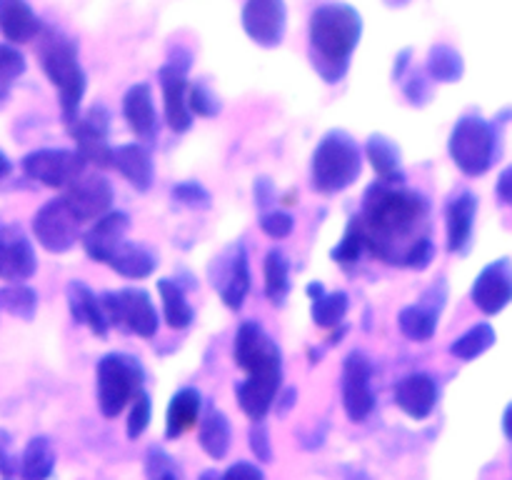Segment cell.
I'll return each mask as SVG.
<instances>
[{
	"mask_svg": "<svg viewBox=\"0 0 512 480\" xmlns=\"http://www.w3.org/2000/svg\"><path fill=\"white\" fill-rule=\"evenodd\" d=\"M95 380H98L100 413H103V418L113 420L143 390L145 370L135 355L108 353L100 358Z\"/></svg>",
	"mask_w": 512,
	"mask_h": 480,
	"instance_id": "8992f818",
	"label": "cell"
},
{
	"mask_svg": "<svg viewBox=\"0 0 512 480\" xmlns=\"http://www.w3.org/2000/svg\"><path fill=\"white\" fill-rule=\"evenodd\" d=\"M343 408L350 423H365L375 410L373 363L363 350L348 353L343 363Z\"/></svg>",
	"mask_w": 512,
	"mask_h": 480,
	"instance_id": "30bf717a",
	"label": "cell"
},
{
	"mask_svg": "<svg viewBox=\"0 0 512 480\" xmlns=\"http://www.w3.org/2000/svg\"><path fill=\"white\" fill-rule=\"evenodd\" d=\"M198 480H218V473L215 470H205V473H200Z\"/></svg>",
	"mask_w": 512,
	"mask_h": 480,
	"instance_id": "91938a15",
	"label": "cell"
},
{
	"mask_svg": "<svg viewBox=\"0 0 512 480\" xmlns=\"http://www.w3.org/2000/svg\"><path fill=\"white\" fill-rule=\"evenodd\" d=\"M130 218L123 210H108L105 215H100L98 220H93L88 230L80 235V243H83L85 253L95 263H108L110 255L118 250V245L125 240L128 233Z\"/></svg>",
	"mask_w": 512,
	"mask_h": 480,
	"instance_id": "d6986e66",
	"label": "cell"
},
{
	"mask_svg": "<svg viewBox=\"0 0 512 480\" xmlns=\"http://www.w3.org/2000/svg\"><path fill=\"white\" fill-rule=\"evenodd\" d=\"M198 440L200 448L213 460H223L228 455L233 430H230V420L225 418L223 410H218L215 405L205 408V413L198 420Z\"/></svg>",
	"mask_w": 512,
	"mask_h": 480,
	"instance_id": "f1b7e54d",
	"label": "cell"
},
{
	"mask_svg": "<svg viewBox=\"0 0 512 480\" xmlns=\"http://www.w3.org/2000/svg\"><path fill=\"white\" fill-rule=\"evenodd\" d=\"M208 275L225 308L238 313L250 293V265L243 240L225 245L210 263Z\"/></svg>",
	"mask_w": 512,
	"mask_h": 480,
	"instance_id": "9c48e42d",
	"label": "cell"
},
{
	"mask_svg": "<svg viewBox=\"0 0 512 480\" xmlns=\"http://www.w3.org/2000/svg\"><path fill=\"white\" fill-rule=\"evenodd\" d=\"M475 308L483 315H498L500 310L508 308L512 300V268L508 258H500L483 268V273L475 278L473 290H470Z\"/></svg>",
	"mask_w": 512,
	"mask_h": 480,
	"instance_id": "ac0fdd59",
	"label": "cell"
},
{
	"mask_svg": "<svg viewBox=\"0 0 512 480\" xmlns=\"http://www.w3.org/2000/svg\"><path fill=\"white\" fill-rule=\"evenodd\" d=\"M55 470V450L48 435H35L28 440L18 458V473L23 480H48Z\"/></svg>",
	"mask_w": 512,
	"mask_h": 480,
	"instance_id": "1f68e13d",
	"label": "cell"
},
{
	"mask_svg": "<svg viewBox=\"0 0 512 480\" xmlns=\"http://www.w3.org/2000/svg\"><path fill=\"white\" fill-rule=\"evenodd\" d=\"M188 108L193 115H200V118H215L223 110V103L218 100V95L208 88L205 83H193L188 85Z\"/></svg>",
	"mask_w": 512,
	"mask_h": 480,
	"instance_id": "60d3db41",
	"label": "cell"
},
{
	"mask_svg": "<svg viewBox=\"0 0 512 480\" xmlns=\"http://www.w3.org/2000/svg\"><path fill=\"white\" fill-rule=\"evenodd\" d=\"M60 198H63L70 215H73L80 225H85L98 220L100 215H105L108 210H113L115 190L105 175L90 173L73 180V183L65 188V195H60Z\"/></svg>",
	"mask_w": 512,
	"mask_h": 480,
	"instance_id": "4fadbf2b",
	"label": "cell"
},
{
	"mask_svg": "<svg viewBox=\"0 0 512 480\" xmlns=\"http://www.w3.org/2000/svg\"><path fill=\"white\" fill-rule=\"evenodd\" d=\"M235 363L250 378H283V353L255 320H245L235 335Z\"/></svg>",
	"mask_w": 512,
	"mask_h": 480,
	"instance_id": "52a82bcc",
	"label": "cell"
},
{
	"mask_svg": "<svg viewBox=\"0 0 512 480\" xmlns=\"http://www.w3.org/2000/svg\"><path fill=\"white\" fill-rule=\"evenodd\" d=\"M138 193H148L155 183L153 155L143 143H128L113 148V165Z\"/></svg>",
	"mask_w": 512,
	"mask_h": 480,
	"instance_id": "603a6c76",
	"label": "cell"
},
{
	"mask_svg": "<svg viewBox=\"0 0 512 480\" xmlns=\"http://www.w3.org/2000/svg\"><path fill=\"white\" fill-rule=\"evenodd\" d=\"M68 133L73 135L75 150L85 163L95 168H110L113 165V148L108 143L110 133V113L105 105H93L83 118H75L68 125Z\"/></svg>",
	"mask_w": 512,
	"mask_h": 480,
	"instance_id": "7c38bea8",
	"label": "cell"
},
{
	"mask_svg": "<svg viewBox=\"0 0 512 480\" xmlns=\"http://www.w3.org/2000/svg\"><path fill=\"white\" fill-rule=\"evenodd\" d=\"M438 398V380L428 373H413L395 385V405L413 420L430 418Z\"/></svg>",
	"mask_w": 512,
	"mask_h": 480,
	"instance_id": "44dd1931",
	"label": "cell"
},
{
	"mask_svg": "<svg viewBox=\"0 0 512 480\" xmlns=\"http://www.w3.org/2000/svg\"><path fill=\"white\" fill-rule=\"evenodd\" d=\"M410 65H413V50H410V48L400 50V53L395 55V65H393V80H395V83H400V80H403V75L408 73Z\"/></svg>",
	"mask_w": 512,
	"mask_h": 480,
	"instance_id": "816d5d0a",
	"label": "cell"
},
{
	"mask_svg": "<svg viewBox=\"0 0 512 480\" xmlns=\"http://www.w3.org/2000/svg\"><path fill=\"white\" fill-rule=\"evenodd\" d=\"M10 173H13V163H10V160H8V155H5L3 150H0V180H3V178H8Z\"/></svg>",
	"mask_w": 512,
	"mask_h": 480,
	"instance_id": "9f6ffc18",
	"label": "cell"
},
{
	"mask_svg": "<svg viewBox=\"0 0 512 480\" xmlns=\"http://www.w3.org/2000/svg\"><path fill=\"white\" fill-rule=\"evenodd\" d=\"M425 73H428L430 80H438V83H458L465 75V60L453 45L435 43L428 50Z\"/></svg>",
	"mask_w": 512,
	"mask_h": 480,
	"instance_id": "836d02e7",
	"label": "cell"
},
{
	"mask_svg": "<svg viewBox=\"0 0 512 480\" xmlns=\"http://www.w3.org/2000/svg\"><path fill=\"white\" fill-rule=\"evenodd\" d=\"M288 28L285 0H245L243 30L260 48H278Z\"/></svg>",
	"mask_w": 512,
	"mask_h": 480,
	"instance_id": "9a60e30c",
	"label": "cell"
},
{
	"mask_svg": "<svg viewBox=\"0 0 512 480\" xmlns=\"http://www.w3.org/2000/svg\"><path fill=\"white\" fill-rule=\"evenodd\" d=\"M308 295L313 300V320L320 328H338L343 325L345 315H348V293L335 290V293H325L323 283L313 280L308 285Z\"/></svg>",
	"mask_w": 512,
	"mask_h": 480,
	"instance_id": "d6a6232c",
	"label": "cell"
},
{
	"mask_svg": "<svg viewBox=\"0 0 512 480\" xmlns=\"http://www.w3.org/2000/svg\"><path fill=\"white\" fill-rule=\"evenodd\" d=\"M280 388H283V378H245L238 383L235 395H238V405L253 423L268 418L273 410L275 398H278Z\"/></svg>",
	"mask_w": 512,
	"mask_h": 480,
	"instance_id": "4316f807",
	"label": "cell"
},
{
	"mask_svg": "<svg viewBox=\"0 0 512 480\" xmlns=\"http://www.w3.org/2000/svg\"><path fill=\"white\" fill-rule=\"evenodd\" d=\"M200 413H203V395H200V390L180 388L168 403V413H165V438L178 440L180 435L188 433L193 425H198Z\"/></svg>",
	"mask_w": 512,
	"mask_h": 480,
	"instance_id": "83f0119b",
	"label": "cell"
},
{
	"mask_svg": "<svg viewBox=\"0 0 512 480\" xmlns=\"http://www.w3.org/2000/svg\"><path fill=\"white\" fill-rule=\"evenodd\" d=\"M33 235L48 253H68L80 240V223L65 208L63 198H55L33 215Z\"/></svg>",
	"mask_w": 512,
	"mask_h": 480,
	"instance_id": "5bb4252c",
	"label": "cell"
},
{
	"mask_svg": "<svg viewBox=\"0 0 512 480\" xmlns=\"http://www.w3.org/2000/svg\"><path fill=\"white\" fill-rule=\"evenodd\" d=\"M478 215V195L458 193L445 208V225H448V250L450 253H465L473 240V225Z\"/></svg>",
	"mask_w": 512,
	"mask_h": 480,
	"instance_id": "cb8c5ba5",
	"label": "cell"
},
{
	"mask_svg": "<svg viewBox=\"0 0 512 480\" xmlns=\"http://www.w3.org/2000/svg\"><path fill=\"white\" fill-rule=\"evenodd\" d=\"M363 253H365L363 233H360V228H358V220L350 218L348 228H345V235L340 238V243L335 245V250L330 253V258H333L338 265H343V268H350V265L358 263L360 255Z\"/></svg>",
	"mask_w": 512,
	"mask_h": 480,
	"instance_id": "ab89813d",
	"label": "cell"
},
{
	"mask_svg": "<svg viewBox=\"0 0 512 480\" xmlns=\"http://www.w3.org/2000/svg\"><path fill=\"white\" fill-rule=\"evenodd\" d=\"M163 88L165 123L173 133H185L193 125V113L188 108V73L165 63L158 73Z\"/></svg>",
	"mask_w": 512,
	"mask_h": 480,
	"instance_id": "ffe728a7",
	"label": "cell"
},
{
	"mask_svg": "<svg viewBox=\"0 0 512 480\" xmlns=\"http://www.w3.org/2000/svg\"><path fill=\"white\" fill-rule=\"evenodd\" d=\"M433 258H435L433 240H430L428 235H423V238L415 240V243L405 250L403 263L400 265H403V268H410V270H425L430 263H433Z\"/></svg>",
	"mask_w": 512,
	"mask_h": 480,
	"instance_id": "bcb514c9",
	"label": "cell"
},
{
	"mask_svg": "<svg viewBox=\"0 0 512 480\" xmlns=\"http://www.w3.org/2000/svg\"><path fill=\"white\" fill-rule=\"evenodd\" d=\"M150 413H153V400L145 390H140L133 400H130V413H128V425H125V433L130 440H138L140 435L148 430L150 425Z\"/></svg>",
	"mask_w": 512,
	"mask_h": 480,
	"instance_id": "b9f144b4",
	"label": "cell"
},
{
	"mask_svg": "<svg viewBox=\"0 0 512 480\" xmlns=\"http://www.w3.org/2000/svg\"><path fill=\"white\" fill-rule=\"evenodd\" d=\"M498 198L503 205L512 203V168H505L498 178Z\"/></svg>",
	"mask_w": 512,
	"mask_h": 480,
	"instance_id": "f5cc1de1",
	"label": "cell"
},
{
	"mask_svg": "<svg viewBox=\"0 0 512 480\" xmlns=\"http://www.w3.org/2000/svg\"><path fill=\"white\" fill-rule=\"evenodd\" d=\"M123 115L128 128L138 135L143 143H155L158 140L160 120L153 105V90L148 83H135L128 88L123 98Z\"/></svg>",
	"mask_w": 512,
	"mask_h": 480,
	"instance_id": "7402d4cb",
	"label": "cell"
},
{
	"mask_svg": "<svg viewBox=\"0 0 512 480\" xmlns=\"http://www.w3.org/2000/svg\"><path fill=\"white\" fill-rule=\"evenodd\" d=\"M218 480H265V473L253 463H233Z\"/></svg>",
	"mask_w": 512,
	"mask_h": 480,
	"instance_id": "681fc988",
	"label": "cell"
},
{
	"mask_svg": "<svg viewBox=\"0 0 512 480\" xmlns=\"http://www.w3.org/2000/svg\"><path fill=\"white\" fill-rule=\"evenodd\" d=\"M363 35V15L348 3H325L313 10L308 25L310 65L325 83L335 85L348 75L350 58Z\"/></svg>",
	"mask_w": 512,
	"mask_h": 480,
	"instance_id": "7a4b0ae2",
	"label": "cell"
},
{
	"mask_svg": "<svg viewBox=\"0 0 512 480\" xmlns=\"http://www.w3.org/2000/svg\"><path fill=\"white\" fill-rule=\"evenodd\" d=\"M448 153L460 173L468 175V178H480L498 163V128L480 115H465L455 123L453 133H450Z\"/></svg>",
	"mask_w": 512,
	"mask_h": 480,
	"instance_id": "5b68a950",
	"label": "cell"
},
{
	"mask_svg": "<svg viewBox=\"0 0 512 480\" xmlns=\"http://www.w3.org/2000/svg\"><path fill=\"white\" fill-rule=\"evenodd\" d=\"M248 445L260 463H273V443H270L268 425H265L263 420L253 423V428H250L248 433Z\"/></svg>",
	"mask_w": 512,
	"mask_h": 480,
	"instance_id": "7dc6e473",
	"label": "cell"
},
{
	"mask_svg": "<svg viewBox=\"0 0 512 480\" xmlns=\"http://www.w3.org/2000/svg\"><path fill=\"white\" fill-rule=\"evenodd\" d=\"M365 155H368L370 165L378 173V180H388V183H405L403 173V155L400 148L385 135L375 133L370 135L365 143Z\"/></svg>",
	"mask_w": 512,
	"mask_h": 480,
	"instance_id": "f546056e",
	"label": "cell"
},
{
	"mask_svg": "<svg viewBox=\"0 0 512 480\" xmlns=\"http://www.w3.org/2000/svg\"><path fill=\"white\" fill-rule=\"evenodd\" d=\"M38 60L45 78L55 85L63 123L70 125L80 115L88 75L78 58V43L55 28H43L38 35Z\"/></svg>",
	"mask_w": 512,
	"mask_h": 480,
	"instance_id": "3957f363",
	"label": "cell"
},
{
	"mask_svg": "<svg viewBox=\"0 0 512 480\" xmlns=\"http://www.w3.org/2000/svg\"><path fill=\"white\" fill-rule=\"evenodd\" d=\"M253 195H255V203H258V208L263 210V213H265V210L273 208V203H275V185H273V180H268V178H258V180H255Z\"/></svg>",
	"mask_w": 512,
	"mask_h": 480,
	"instance_id": "f907efd6",
	"label": "cell"
},
{
	"mask_svg": "<svg viewBox=\"0 0 512 480\" xmlns=\"http://www.w3.org/2000/svg\"><path fill=\"white\" fill-rule=\"evenodd\" d=\"M85 160L78 150L68 148H40L23 158L25 178L45 185V188H68L73 180H78L85 170Z\"/></svg>",
	"mask_w": 512,
	"mask_h": 480,
	"instance_id": "8fae6325",
	"label": "cell"
},
{
	"mask_svg": "<svg viewBox=\"0 0 512 480\" xmlns=\"http://www.w3.org/2000/svg\"><path fill=\"white\" fill-rule=\"evenodd\" d=\"M293 228H295L293 215L283 213V210H265V213L260 215V230H263L268 238L283 240L293 233Z\"/></svg>",
	"mask_w": 512,
	"mask_h": 480,
	"instance_id": "f6af8a7d",
	"label": "cell"
},
{
	"mask_svg": "<svg viewBox=\"0 0 512 480\" xmlns=\"http://www.w3.org/2000/svg\"><path fill=\"white\" fill-rule=\"evenodd\" d=\"M263 273H265V298H268L270 305H275V308H283L290 293V263L288 258H285L283 250L275 248L265 255Z\"/></svg>",
	"mask_w": 512,
	"mask_h": 480,
	"instance_id": "e575fe53",
	"label": "cell"
},
{
	"mask_svg": "<svg viewBox=\"0 0 512 480\" xmlns=\"http://www.w3.org/2000/svg\"><path fill=\"white\" fill-rule=\"evenodd\" d=\"M385 5L388 8H405V5H410V0H385Z\"/></svg>",
	"mask_w": 512,
	"mask_h": 480,
	"instance_id": "680465c9",
	"label": "cell"
},
{
	"mask_svg": "<svg viewBox=\"0 0 512 480\" xmlns=\"http://www.w3.org/2000/svg\"><path fill=\"white\" fill-rule=\"evenodd\" d=\"M0 310L13 318L33 320L38 313V293L25 283H8L0 288Z\"/></svg>",
	"mask_w": 512,
	"mask_h": 480,
	"instance_id": "8d00e7d4",
	"label": "cell"
},
{
	"mask_svg": "<svg viewBox=\"0 0 512 480\" xmlns=\"http://www.w3.org/2000/svg\"><path fill=\"white\" fill-rule=\"evenodd\" d=\"M15 473H18V458L13 453V435L0 428V475L13 478Z\"/></svg>",
	"mask_w": 512,
	"mask_h": 480,
	"instance_id": "c3c4849f",
	"label": "cell"
},
{
	"mask_svg": "<svg viewBox=\"0 0 512 480\" xmlns=\"http://www.w3.org/2000/svg\"><path fill=\"white\" fill-rule=\"evenodd\" d=\"M100 305L105 310V318L113 328L130 330L140 338L150 340L158 335L160 318L155 310L153 300L145 290L140 288H123L118 293H105L100 298Z\"/></svg>",
	"mask_w": 512,
	"mask_h": 480,
	"instance_id": "ba28073f",
	"label": "cell"
},
{
	"mask_svg": "<svg viewBox=\"0 0 512 480\" xmlns=\"http://www.w3.org/2000/svg\"><path fill=\"white\" fill-rule=\"evenodd\" d=\"M43 30V23L25 0H0V35L10 45L30 43Z\"/></svg>",
	"mask_w": 512,
	"mask_h": 480,
	"instance_id": "484cf974",
	"label": "cell"
},
{
	"mask_svg": "<svg viewBox=\"0 0 512 480\" xmlns=\"http://www.w3.org/2000/svg\"><path fill=\"white\" fill-rule=\"evenodd\" d=\"M343 478L345 480H373L368 473H365V470L350 468V465H345V468H343Z\"/></svg>",
	"mask_w": 512,
	"mask_h": 480,
	"instance_id": "11a10c76",
	"label": "cell"
},
{
	"mask_svg": "<svg viewBox=\"0 0 512 480\" xmlns=\"http://www.w3.org/2000/svg\"><path fill=\"white\" fill-rule=\"evenodd\" d=\"M400 83H403V95L408 98L410 105H415V108H420V105H425L430 100V78L425 70L410 65L408 73L403 75Z\"/></svg>",
	"mask_w": 512,
	"mask_h": 480,
	"instance_id": "ee69618b",
	"label": "cell"
},
{
	"mask_svg": "<svg viewBox=\"0 0 512 480\" xmlns=\"http://www.w3.org/2000/svg\"><path fill=\"white\" fill-rule=\"evenodd\" d=\"M295 398H298V390H295V388H285L283 393H278V398H275L273 408L278 410V415H285L295 405Z\"/></svg>",
	"mask_w": 512,
	"mask_h": 480,
	"instance_id": "db71d44e",
	"label": "cell"
},
{
	"mask_svg": "<svg viewBox=\"0 0 512 480\" xmlns=\"http://www.w3.org/2000/svg\"><path fill=\"white\" fill-rule=\"evenodd\" d=\"M503 430H505V438H510V408H505V415H503Z\"/></svg>",
	"mask_w": 512,
	"mask_h": 480,
	"instance_id": "6f0895ef",
	"label": "cell"
},
{
	"mask_svg": "<svg viewBox=\"0 0 512 480\" xmlns=\"http://www.w3.org/2000/svg\"><path fill=\"white\" fill-rule=\"evenodd\" d=\"M105 265H110L123 278L143 280L148 275H153V270L158 268V260H155V255L145 245L125 243L123 240Z\"/></svg>",
	"mask_w": 512,
	"mask_h": 480,
	"instance_id": "4dcf8cb0",
	"label": "cell"
},
{
	"mask_svg": "<svg viewBox=\"0 0 512 480\" xmlns=\"http://www.w3.org/2000/svg\"><path fill=\"white\" fill-rule=\"evenodd\" d=\"M38 270L33 243L18 225H0V280L23 283Z\"/></svg>",
	"mask_w": 512,
	"mask_h": 480,
	"instance_id": "e0dca14e",
	"label": "cell"
},
{
	"mask_svg": "<svg viewBox=\"0 0 512 480\" xmlns=\"http://www.w3.org/2000/svg\"><path fill=\"white\" fill-rule=\"evenodd\" d=\"M5 480H10V478H5Z\"/></svg>",
	"mask_w": 512,
	"mask_h": 480,
	"instance_id": "94428289",
	"label": "cell"
},
{
	"mask_svg": "<svg viewBox=\"0 0 512 480\" xmlns=\"http://www.w3.org/2000/svg\"><path fill=\"white\" fill-rule=\"evenodd\" d=\"M445 300H448V288L445 280H438L428 293L420 298V303L408 305L400 310L398 315V328L413 343H428L435 333H438V320L440 310H443Z\"/></svg>",
	"mask_w": 512,
	"mask_h": 480,
	"instance_id": "2e32d148",
	"label": "cell"
},
{
	"mask_svg": "<svg viewBox=\"0 0 512 480\" xmlns=\"http://www.w3.org/2000/svg\"><path fill=\"white\" fill-rule=\"evenodd\" d=\"M430 203L405 183L375 180L363 198V210L355 215L370 255L390 265L403 263V255L428 228Z\"/></svg>",
	"mask_w": 512,
	"mask_h": 480,
	"instance_id": "6da1fadb",
	"label": "cell"
},
{
	"mask_svg": "<svg viewBox=\"0 0 512 480\" xmlns=\"http://www.w3.org/2000/svg\"><path fill=\"white\" fill-rule=\"evenodd\" d=\"M158 293L163 300V315L165 323L173 330H185L193 323V308L185 300V290L180 288L178 280L163 278L158 280Z\"/></svg>",
	"mask_w": 512,
	"mask_h": 480,
	"instance_id": "d590c367",
	"label": "cell"
},
{
	"mask_svg": "<svg viewBox=\"0 0 512 480\" xmlns=\"http://www.w3.org/2000/svg\"><path fill=\"white\" fill-rule=\"evenodd\" d=\"M25 73V55L15 45L0 43V103L8 98L10 85Z\"/></svg>",
	"mask_w": 512,
	"mask_h": 480,
	"instance_id": "f35d334b",
	"label": "cell"
},
{
	"mask_svg": "<svg viewBox=\"0 0 512 480\" xmlns=\"http://www.w3.org/2000/svg\"><path fill=\"white\" fill-rule=\"evenodd\" d=\"M495 338H498V335H495V328L490 323L473 325L468 333H463L453 345H450V353L458 360H475L480 358L485 350L493 348Z\"/></svg>",
	"mask_w": 512,
	"mask_h": 480,
	"instance_id": "74e56055",
	"label": "cell"
},
{
	"mask_svg": "<svg viewBox=\"0 0 512 480\" xmlns=\"http://www.w3.org/2000/svg\"><path fill=\"white\" fill-rule=\"evenodd\" d=\"M363 170V150L343 130H333L318 143L310 163V183L318 193L335 195L350 188Z\"/></svg>",
	"mask_w": 512,
	"mask_h": 480,
	"instance_id": "277c9868",
	"label": "cell"
},
{
	"mask_svg": "<svg viewBox=\"0 0 512 480\" xmlns=\"http://www.w3.org/2000/svg\"><path fill=\"white\" fill-rule=\"evenodd\" d=\"M65 295H68V308L75 323L85 325L98 338H105L110 330V323L105 318V310L100 305L98 295L83 280H70L68 288H65Z\"/></svg>",
	"mask_w": 512,
	"mask_h": 480,
	"instance_id": "d4e9b609",
	"label": "cell"
},
{
	"mask_svg": "<svg viewBox=\"0 0 512 480\" xmlns=\"http://www.w3.org/2000/svg\"><path fill=\"white\" fill-rule=\"evenodd\" d=\"M175 203L185 205L190 210H208L213 205V195L208 193L205 185H200L198 180H185V183H178L173 188Z\"/></svg>",
	"mask_w": 512,
	"mask_h": 480,
	"instance_id": "7bdbcfd3",
	"label": "cell"
}]
</instances>
